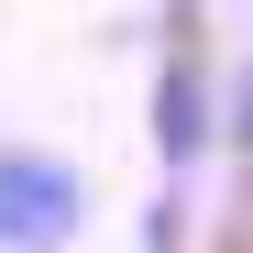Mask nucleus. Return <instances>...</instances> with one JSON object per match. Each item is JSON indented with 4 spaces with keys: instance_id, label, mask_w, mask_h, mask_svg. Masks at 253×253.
I'll use <instances>...</instances> for the list:
<instances>
[{
    "instance_id": "obj_1",
    "label": "nucleus",
    "mask_w": 253,
    "mask_h": 253,
    "mask_svg": "<svg viewBox=\"0 0 253 253\" xmlns=\"http://www.w3.org/2000/svg\"><path fill=\"white\" fill-rule=\"evenodd\" d=\"M88 231V176L66 154L0 143V253H66Z\"/></svg>"
},
{
    "instance_id": "obj_2",
    "label": "nucleus",
    "mask_w": 253,
    "mask_h": 253,
    "mask_svg": "<svg viewBox=\"0 0 253 253\" xmlns=\"http://www.w3.org/2000/svg\"><path fill=\"white\" fill-rule=\"evenodd\" d=\"M209 143V77H198V55H176L154 77V154H165V176Z\"/></svg>"
},
{
    "instance_id": "obj_3",
    "label": "nucleus",
    "mask_w": 253,
    "mask_h": 253,
    "mask_svg": "<svg viewBox=\"0 0 253 253\" xmlns=\"http://www.w3.org/2000/svg\"><path fill=\"white\" fill-rule=\"evenodd\" d=\"M231 143L253 154V55H242V77H231Z\"/></svg>"
}]
</instances>
